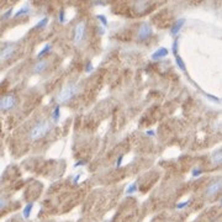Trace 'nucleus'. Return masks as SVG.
<instances>
[{
	"instance_id": "obj_1",
	"label": "nucleus",
	"mask_w": 222,
	"mask_h": 222,
	"mask_svg": "<svg viewBox=\"0 0 222 222\" xmlns=\"http://www.w3.org/2000/svg\"><path fill=\"white\" fill-rule=\"evenodd\" d=\"M49 130H51V123L47 120H41L30 130V138L32 141H37L42 138Z\"/></svg>"
},
{
	"instance_id": "obj_2",
	"label": "nucleus",
	"mask_w": 222,
	"mask_h": 222,
	"mask_svg": "<svg viewBox=\"0 0 222 222\" xmlns=\"http://www.w3.org/2000/svg\"><path fill=\"white\" fill-rule=\"evenodd\" d=\"M78 90H79V87H78L75 83H69L68 85H66V87L59 92V94L57 95V101H58L59 104H63V103L70 100V99L78 93Z\"/></svg>"
},
{
	"instance_id": "obj_3",
	"label": "nucleus",
	"mask_w": 222,
	"mask_h": 222,
	"mask_svg": "<svg viewBox=\"0 0 222 222\" xmlns=\"http://www.w3.org/2000/svg\"><path fill=\"white\" fill-rule=\"evenodd\" d=\"M84 35H85V22L80 21L77 23V26L74 28V43L80 45V42L84 38Z\"/></svg>"
},
{
	"instance_id": "obj_4",
	"label": "nucleus",
	"mask_w": 222,
	"mask_h": 222,
	"mask_svg": "<svg viewBox=\"0 0 222 222\" xmlns=\"http://www.w3.org/2000/svg\"><path fill=\"white\" fill-rule=\"evenodd\" d=\"M15 105H16V99H15V96H12V95H5V96H2L1 100H0V108H1V110H4V111L14 109Z\"/></svg>"
},
{
	"instance_id": "obj_5",
	"label": "nucleus",
	"mask_w": 222,
	"mask_h": 222,
	"mask_svg": "<svg viewBox=\"0 0 222 222\" xmlns=\"http://www.w3.org/2000/svg\"><path fill=\"white\" fill-rule=\"evenodd\" d=\"M221 190H222V179H217V180H214L211 184H209V186L206 188L205 195L210 198V196L216 195Z\"/></svg>"
},
{
	"instance_id": "obj_6",
	"label": "nucleus",
	"mask_w": 222,
	"mask_h": 222,
	"mask_svg": "<svg viewBox=\"0 0 222 222\" xmlns=\"http://www.w3.org/2000/svg\"><path fill=\"white\" fill-rule=\"evenodd\" d=\"M151 33H152V28H151V26H149L147 22H144V23H142V25L139 26L137 37H138L139 40H144V38H147Z\"/></svg>"
},
{
	"instance_id": "obj_7",
	"label": "nucleus",
	"mask_w": 222,
	"mask_h": 222,
	"mask_svg": "<svg viewBox=\"0 0 222 222\" xmlns=\"http://www.w3.org/2000/svg\"><path fill=\"white\" fill-rule=\"evenodd\" d=\"M14 52H15V45L12 43H9V45H6L4 48H2V51H1V56H0V58H1V61H6L7 58H10L12 54H14Z\"/></svg>"
},
{
	"instance_id": "obj_8",
	"label": "nucleus",
	"mask_w": 222,
	"mask_h": 222,
	"mask_svg": "<svg viewBox=\"0 0 222 222\" xmlns=\"http://www.w3.org/2000/svg\"><path fill=\"white\" fill-rule=\"evenodd\" d=\"M47 67H48V62H47V61H38V62L33 66V73H35V74L42 73L43 70H46Z\"/></svg>"
},
{
	"instance_id": "obj_9",
	"label": "nucleus",
	"mask_w": 222,
	"mask_h": 222,
	"mask_svg": "<svg viewBox=\"0 0 222 222\" xmlns=\"http://www.w3.org/2000/svg\"><path fill=\"white\" fill-rule=\"evenodd\" d=\"M184 23H185V19H179L173 26H172V30H170V33L173 35V36H175L181 28H183V26H184Z\"/></svg>"
},
{
	"instance_id": "obj_10",
	"label": "nucleus",
	"mask_w": 222,
	"mask_h": 222,
	"mask_svg": "<svg viewBox=\"0 0 222 222\" xmlns=\"http://www.w3.org/2000/svg\"><path fill=\"white\" fill-rule=\"evenodd\" d=\"M168 53H169V51H168L165 47H160V48H158V49L152 54V59H160V58L168 56Z\"/></svg>"
},
{
	"instance_id": "obj_11",
	"label": "nucleus",
	"mask_w": 222,
	"mask_h": 222,
	"mask_svg": "<svg viewBox=\"0 0 222 222\" xmlns=\"http://www.w3.org/2000/svg\"><path fill=\"white\" fill-rule=\"evenodd\" d=\"M211 162H212V164H215V165L222 164V149H219V151L214 152V154H212V157H211Z\"/></svg>"
},
{
	"instance_id": "obj_12",
	"label": "nucleus",
	"mask_w": 222,
	"mask_h": 222,
	"mask_svg": "<svg viewBox=\"0 0 222 222\" xmlns=\"http://www.w3.org/2000/svg\"><path fill=\"white\" fill-rule=\"evenodd\" d=\"M32 207H33V203H28V204L25 206V209H23V211H22L23 219H28V217H30L31 211H32Z\"/></svg>"
},
{
	"instance_id": "obj_13",
	"label": "nucleus",
	"mask_w": 222,
	"mask_h": 222,
	"mask_svg": "<svg viewBox=\"0 0 222 222\" xmlns=\"http://www.w3.org/2000/svg\"><path fill=\"white\" fill-rule=\"evenodd\" d=\"M30 12V7H28V5H23L22 7H20L19 9V11H16L15 12V17H17V16H20V15H25V14H28Z\"/></svg>"
},
{
	"instance_id": "obj_14",
	"label": "nucleus",
	"mask_w": 222,
	"mask_h": 222,
	"mask_svg": "<svg viewBox=\"0 0 222 222\" xmlns=\"http://www.w3.org/2000/svg\"><path fill=\"white\" fill-rule=\"evenodd\" d=\"M59 116H61V110H59V105H57V106L54 108L53 112H52L51 117H52V120H53L54 122H57V121L59 120Z\"/></svg>"
},
{
	"instance_id": "obj_15",
	"label": "nucleus",
	"mask_w": 222,
	"mask_h": 222,
	"mask_svg": "<svg viewBox=\"0 0 222 222\" xmlns=\"http://www.w3.org/2000/svg\"><path fill=\"white\" fill-rule=\"evenodd\" d=\"M175 61H177V66L180 68V70L185 72V70H186V67H185V63H184V61L181 59V57H180V56H175Z\"/></svg>"
},
{
	"instance_id": "obj_16",
	"label": "nucleus",
	"mask_w": 222,
	"mask_h": 222,
	"mask_svg": "<svg viewBox=\"0 0 222 222\" xmlns=\"http://www.w3.org/2000/svg\"><path fill=\"white\" fill-rule=\"evenodd\" d=\"M51 49V45L49 43H47V45H45V47L38 52V54H37V58H41V57H43L46 53H48V51Z\"/></svg>"
},
{
	"instance_id": "obj_17",
	"label": "nucleus",
	"mask_w": 222,
	"mask_h": 222,
	"mask_svg": "<svg viewBox=\"0 0 222 222\" xmlns=\"http://www.w3.org/2000/svg\"><path fill=\"white\" fill-rule=\"evenodd\" d=\"M136 191H137V184L134 183V184H132V185H130V186L127 188L126 194H127V195H131V194H133V193H136Z\"/></svg>"
},
{
	"instance_id": "obj_18",
	"label": "nucleus",
	"mask_w": 222,
	"mask_h": 222,
	"mask_svg": "<svg viewBox=\"0 0 222 222\" xmlns=\"http://www.w3.org/2000/svg\"><path fill=\"white\" fill-rule=\"evenodd\" d=\"M47 23H48V19H47V17H43V19H42V20L37 23V25H36V27H37V28H43Z\"/></svg>"
},
{
	"instance_id": "obj_19",
	"label": "nucleus",
	"mask_w": 222,
	"mask_h": 222,
	"mask_svg": "<svg viewBox=\"0 0 222 222\" xmlns=\"http://www.w3.org/2000/svg\"><path fill=\"white\" fill-rule=\"evenodd\" d=\"M11 15H12V9H9V10L6 11V12H4V14H2V16H1V19H2V20H5V19H7V17H10Z\"/></svg>"
},
{
	"instance_id": "obj_20",
	"label": "nucleus",
	"mask_w": 222,
	"mask_h": 222,
	"mask_svg": "<svg viewBox=\"0 0 222 222\" xmlns=\"http://www.w3.org/2000/svg\"><path fill=\"white\" fill-rule=\"evenodd\" d=\"M58 19H59L61 22H64V21H66V12H64V10H61V11H59Z\"/></svg>"
},
{
	"instance_id": "obj_21",
	"label": "nucleus",
	"mask_w": 222,
	"mask_h": 222,
	"mask_svg": "<svg viewBox=\"0 0 222 222\" xmlns=\"http://www.w3.org/2000/svg\"><path fill=\"white\" fill-rule=\"evenodd\" d=\"M189 203H190L189 200H186V201H184V203H179V204L177 205V209H178V210H180V209H184L185 206H188V205H189Z\"/></svg>"
},
{
	"instance_id": "obj_22",
	"label": "nucleus",
	"mask_w": 222,
	"mask_h": 222,
	"mask_svg": "<svg viewBox=\"0 0 222 222\" xmlns=\"http://www.w3.org/2000/svg\"><path fill=\"white\" fill-rule=\"evenodd\" d=\"M172 49H173V53H174L175 56H178V41H174V42H173Z\"/></svg>"
},
{
	"instance_id": "obj_23",
	"label": "nucleus",
	"mask_w": 222,
	"mask_h": 222,
	"mask_svg": "<svg viewBox=\"0 0 222 222\" xmlns=\"http://www.w3.org/2000/svg\"><path fill=\"white\" fill-rule=\"evenodd\" d=\"M98 19L103 22V25H104V26H106V25H108V19H106L104 15H98Z\"/></svg>"
},
{
	"instance_id": "obj_24",
	"label": "nucleus",
	"mask_w": 222,
	"mask_h": 222,
	"mask_svg": "<svg viewBox=\"0 0 222 222\" xmlns=\"http://www.w3.org/2000/svg\"><path fill=\"white\" fill-rule=\"evenodd\" d=\"M201 173H203V170H201V169H199V168H195V169H193V172H191L193 177H199Z\"/></svg>"
},
{
	"instance_id": "obj_25",
	"label": "nucleus",
	"mask_w": 222,
	"mask_h": 222,
	"mask_svg": "<svg viewBox=\"0 0 222 222\" xmlns=\"http://www.w3.org/2000/svg\"><path fill=\"white\" fill-rule=\"evenodd\" d=\"M92 70H93V64H92L90 62H88V63L85 64V72H87V73H90Z\"/></svg>"
},
{
	"instance_id": "obj_26",
	"label": "nucleus",
	"mask_w": 222,
	"mask_h": 222,
	"mask_svg": "<svg viewBox=\"0 0 222 222\" xmlns=\"http://www.w3.org/2000/svg\"><path fill=\"white\" fill-rule=\"evenodd\" d=\"M96 30H98V33H99V35H104V33H105V28H104V27H98Z\"/></svg>"
},
{
	"instance_id": "obj_27",
	"label": "nucleus",
	"mask_w": 222,
	"mask_h": 222,
	"mask_svg": "<svg viewBox=\"0 0 222 222\" xmlns=\"http://www.w3.org/2000/svg\"><path fill=\"white\" fill-rule=\"evenodd\" d=\"M122 158H123V156H120V157L117 158V163H116V167H120V165H121V163H122Z\"/></svg>"
},
{
	"instance_id": "obj_28",
	"label": "nucleus",
	"mask_w": 222,
	"mask_h": 222,
	"mask_svg": "<svg viewBox=\"0 0 222 222\" xmlns=\"http://www.w3.org/2000/svg\"><path fill=\"white\" fill-rule=\"evenodd\" d=\"M87 164V162L85 160H82V162H77L75 163V167H79V165H85Z\"/></svg>"
},
{
	"instance_id": "obj_29",
	"label": "nucleus",
	"mask_w": 222,
	"mask_h": 222,
	"mask_svg": "<svg viewBox=\"0 0 222 222\" xmlns=\"http://www.w3.org/2000/svg\"><path fill=\"white\" fill-rule=\"evenodd\" d=\"M79 178H80V175L78 174V175H77V177L74 178V180H73V183H74V184H77V183H78V180H79Z\"/></svg>"
},
{
	"instance_id": "obj_30",
	"label": "nucleus",
	"mask_w": 222,
	"mask_h": 222,
	"mask_svg": "<svg viewBox=\"0 0 222 222\" xmlns=\"http://www.w3.org/2000/svg\"><path fill=\"white\" fill-rule=\"evenodd\" d=\"M0 206H1V209H4V207H5V199H1V203H0Z\"/></svg>"
},
{
	"instance_id": "obj_31",
	"label": "nucleus",
	"mask_w": 222,
	"mask_h": 222,
	"mask_svg": "<svg viewBox=\"0 0 222 222\" xmlns=\"http://www.w3.org/2000/svg\"><path fill=\"white\" fill-rule=\"evenodd\" d=\"M147 134H148V136H153L154 132H153V131H147Z\"/></svg>"
},
{
	"instance_id": "obj_32",
	"label": "nucleus",
	"mask_w": 222,
	"mask_h": 222,
	"mask_svg": "<svg viewBox=\"0 0 222 222\" xmlns=\"http://www.w3.org/2000/svg\"><path fill=\"white\" fill-rule=\"evenodd\" d=\"M221 205H222V199H221Z\"/></svg>"
}]
</instances>
